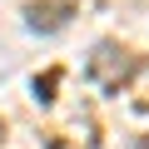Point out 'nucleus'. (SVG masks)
Returning a JSON list of instances; mask_svg holds the SVG:
<instances>
[{"mask_svg": "<svg viewBox=\"0 0 149 149\" xmlns=\"http://www.w3.org/2000/svg\"><path fill=\"white\" fill-rule=\"evenodd\" d=\"M55 10H65V0H55V5H30L25 15H30V25H35V30H40V25L50 30V25H60V20H65V15H55Z\"/></svg>", "mask_w": 149, "mask_h": 149, "instance_id": "1", "label": "nucleus"}]
</instances>
